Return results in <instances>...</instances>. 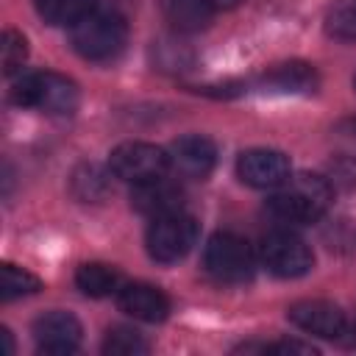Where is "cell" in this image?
Segmentation results:
<instances>
[{"label":"cell","mask_w":356,"mask_h":356,"mask_svg":"<svg viewBox=\"0 0 356 356\" xmlns=\"http://www.w3.org/2000/svg\"><path fill=\"white\" fill-rule=\"evenodd\" d=\"M259 256L261 264L278 278H300L314 264L312 248L289 231H270L259 245Z\"/></svg>","instance_id":"obj_6"},{"label":"cell","mask_w":356,"mask_h":356,"mask_svg":"<svg viewBox=\"0 0 356 356\" xmlns=\"http://www.w3.org/2000/svg\"><path fill=\"white\" fill-rule=\"evenodd\" d=\"M131 206L139 214L164 217V214H172V211H181L184 209V192H181V186L175 181L159 175V178H150V181L134 184V189H131Z\"/></svg>","instance_id":"obj_12"},{"label":"cell","mask_w":356,"mask_h":356,"mask_svg":"<svg viewBox=\"0 0 356 356\" xmlns=\"http://www.w3.org/2000/svg\"><path fill=\"white\" fill-rule=\"evenodd\" d=\"M197 242V222L195 217L184 214V211H172L164 217H153L145 245L153 261L161 264H172L178 259H184Z\"/></svg>","instance_id":"obj_5"},{"label":"cell","mask_w":356,"mask_h":356,"mask_svg":"<svg viewBox=\"0 0 356 356\" xmlns=\"http://www.w3.org/2000/svg\"><path fill=\"white\" fill-rule=\"evenodd\" d=\"M317 83H320L317 70L306 61L278 64L270 72H264L259 81L264 92H275V95H309L317 89Z\"/></svg>","instance_id":"obj_14"},{"label":"cell","mask_w":356,"mask_h":356,"mask_svg":"<svg viewBox=\"0 0 356 356\" xmlns=\"http://www.w3.org/2000/svg\"><path fill=\"white\" fill-rule=\"evenodd\" d=\"M203 267L211 278L222 281V284H245L253 278L256 270V259L250 245L231 234V231H220L214 236H209L206 248H203Z\"/></svg>","instance_id":"obj_4"},{"label":"cell","mask_w":356,"mask_h":356,"mask_svg":"<svg viewBox=\"0 0 356 356\" xmlns=\"http://www.w3.org/2000/svg\"><path fill=\"white\" fill-rule=\"evenodd\" d=\"M331 181L323 175L300 172L295 178H286L275 192L267 197V211L278 222H292V225H309L317 222L328 206H331Z\"/></svg>","instance_id":"obj_1"},{"label":"cell","mask_w":356,"mask_h":356,"mask_svg":"<svg viewBox=\"0 0 356 356\" xmlns=\"http://www.w3.org/2000/svg\"><path fill=\"white\" fill-rule=\"evenodd\" d=\"M342 342L348 345V348H356V317L345 325V334H342Z\"/></svg>","instance_id":"obj_26"},{"label":"cell","mask_w":356,"mask_h":356,"mask_svg":"<svg viewBox=\"0 0 356 356\" xmlns=\"http://www.w3.org/2000/svg\"><path fill=\"white\" fill-rule=\"evenodd\" d=\"M83 328L70 312H47L33 323V339L42 353H72L78 350Z\"/></svg>","instance_id":"obj_11"},{"label":"cell","mask_w":356,"mask_h":356,"mask_svg":"<svg viewBox=\"0 0 356 356\" xmlns=\"http://www.w3.org/2000/svg\"><path fill=\"white\" fill-rule=\"evenodd\" d=\"M147 350H150V345L142 339V334L128 325L108 328V334L103 339V353H111V356H136V353H147Z\"/></svg>","instance_id":"obj_21"},{"label":"cell","mask_w":356,"mask_h":356,"mask_svg":"<svg viewBox=\"0 0 356 356\" xmlns=\"http://www.w3.org/2000/svg\"><path fill=\"white\" fill-rule=\"evenodd\" d=\"M11 100L22 108H39L53 117H70V114H75V108L81 103V92H78L75 81H70L67 75L28 72L14 83Z\"/></svg>","instance_id":"obj_2"},{"label":"cell","mask_w":356,"mask_h":356,"mask_svg":"<svg viewBox=\"0 0 356 356\" xmlns=\"http://www.w3.org/2000/svg\"><path fill=\"white\" fill-rule=\"evenodd\" d=\"M42 289V281L22 270V267H14V264H3L0 267V298L8 303V300H17V298H25V295H33Z\"/></svg>","instance_id":"obj_19"},{"label":"cell","mask_w":356,"mask_h":356,"mask_svg":"<svg viewBox=\"0 0 356 356\" xmlns=\"http://www.w3.org/2000/svg\"><path fill=\"white\" fill-rule=\"evenodd\" d=\"M259 350H264V353H317L312 345H306V342H298V339L267 342V345H259Z\"/></svg>","instance_id":"obj_24"},{"label":"cell","mask_w":356,"mask_h":356,"mask_svg":"<svg viewBox=\"0 0 356 356\" xmlns=\"http://www.w3.org/2000/svg\"><path fill=\"white\" fill-rule=\"evenodd\" d=\"M117 306L142 323H161L170 314V298L150 284H125L117 292Z\"/></svg>","instance_id":"obj_13"},{"label":"cell","mask_w":356,"mask_h":356,"mask_svg":"<svg viewBox=\"0 0 356 356\" xmlns=\"http://www.w3.org/2000/svg\"><path fill=\"white\" fill-rule=\"evenodd\" d=\"M97 0H39L36 8L50 25H78L89 14H95Z\"/></svg>","instance_id":"obj_18"},{"label":"cell","mask_w":356,"mask_h":356,"mask_svg":"<svg viewBox=\"0 0 356 356\" xmlns=\"http://www.w3.org/2000/svg\"><path fill=\"white\" fill-rule=\"evenodd\" d=\"M0 50H3V72L6 75H14L25 64V58H28V42H25V36L17 33V31H11V28L3 31Z\"/></svg>","instance_id":"obj_22"},{"label":"cell","mask_w":356,"mask_h":356,"mask_svg":"<svg viewBox=\"0 0 356 356\" xmlns=\"http://www.w3.org/2000/svg\"><path fill=\"white\" fill-rule=\"evenodd\" d=\"M0 337H3V342H6V353H14V342H11L8 328H3V331H0Z\"/></svg>","instance_id":"obj_28"},{"label":"cell","mask_w":356,"mask_h":356,"mask_svg":"<svg viewBox=\"0 0 356 356\" xmlns=\"http://www.w3.org/2000/svg\"><path fill=\"white\" fill-rule=\"evenodd\" d=\"M75 286L89 298H106L111 292H120V273L111 264L89 261L81 264L75 273Z\"/></svg>","instance_id":"obj_16"},{"label":"cell","mask_w":356,"mask_h":356,"mask_svg":"<svg viewBox=\"0 0 356 356\" xmlns=\"http://www.w3.org/2000/svg\"><path fill=\"white\" fill-rule=\"evenodd\" d=\"M214 11L217 8L209 0H161V14L178 33H195L209 28Z\"/></svg>","instance_id":"obj_15"},{"label":"cell","mask_w":356,"mask_h":356,"mask_svg":"<svg viewBox=\"0 0 356 356\" xmlns=\"http://www.w3.org/2000/svg\"><path fill=\"white\" fill-rule=\"evenodd\" d=\"M286 317L300 331L323 337V339H342L345 325H348L345 312L328 300H298L289 306Z\"/></svg>","instance_id":"obj_10"},{"label":"cell","mask_w":356,"mask_h":356,"mask_svg":"<svg viewBox=\"0 0 356 356\" xmlns=\"http://www.w3.org/2000/svg\"><path fill=\"white\" fill-rule=\"evenodd\" d=\"M153 58L161 70H184L192 64V53L181 42H172V39H161L153 47Z\"/></svg>","instance_id":"obj_23"},{"label":"cell","mask_w":356,"mask_h":356,"mask_svg":"<svg viewBox=\"0 0 356 356\" xmlns=\"http://www.w3.org/2000/svg\"><path fill=\"white\" fill-rule=\"evenodd\" d=\"M214 8H234V6H239L242 0H209Z\"/></svg>","instance_id":"obj_27"},{"label":"cell","mask_w":356,"mask_h":356,"mask_svg":"<svg viewBox=\"0 0 356 356\" xmlns=\"http://www.w3.org/2000/svg\"><path fill=\"white\" fill-rule=\"evenodd\" d=\"M167 167H170L167 150H161L159 145H150V142H122L108 156L111 175L131 181V184L159 178L167 172Z\"/></svg>","instance_id":"obj_7"},{"label":"cell","mask_w":356,"mask_h":356,"mask_svg":"<svg viewBox=\"0 0 356 356\" xmlns=\"http://www.w3.org/2000/svg\"><path fill=\"white\" fill-rule=\"evenodd\" d=\"M331 172H334V184H342V186H356V161L353 159H339L337 164H331Z\"/></svg>","instance_id":"obj_25"},{"label":"cell","mask_w":356,"mask_h":356,"mask_svg":"<svg viewBox=\"0 0 356 356\" xmlns=\"http://www.w3.org/2000/svg\"><path fill=\"white\" fill-rule=\"evenodd\" d=\"M72 47L86 61H111L122 53L128 42V25L117 14H89L72 25Z\"/></svg>","instance_id":"obj_3"},{"label":"cell","mask_w":356,"mask_h":356,"mask_svg":"<svg viewBox=\"0 0 356 356\" xmlns=\"http://www.w3.org/2000/svg\"><path fill=\"white\" fill-rule=\"evenodd\" d=\"M70 189L83 203H100V200H106L111 181H108V172L100 170L97 164H81L70 175Z\"/></svg>","instance_id":"obj_17"},{"label":"cell","mask_w":356,"mask_h":356,"mask_svg":"<svg viewBox=\"0 0 356 356\" xmlns=\"http://www.w3.org/2000/svg\"><path fill=\"white\" fill-rule=\"evenodd\" d=\"M325 31L334 39L356 42V0H334L325 14Z\"/></svg>","instance_id":"obj_20"},{"label":"cell","mask_w":356,"mask_h":356,"mask_svg":"<svg viewBox=\"0 0 356 356\" xmlns=\"http://www.w3.org/2000/svg\"><path fill=\"white\" fill-rule=\"evenodd\" d=\"M170 156V167L175 175L181 178H195V181H203L211 175L214 164H217V147L209 136H200V134H189V136H181L170 145L167 150Z\"/></svg>","instance_id":"obj_9"},{"label":"cell","mask_w":356,"mask_h":356,"mask_svg":"<svg viewBox=\"0 0 356 356\" xmlns=\"http://www.w3.org/2000/svg\"><path fill=\"white\" fill-rule=\"evenodd\" d=\"M236 175L253 189H275L289 178V159L281 150L250 147L236 159Z\"/></svg>","instance_id":"obj_8"}]
</instances>
